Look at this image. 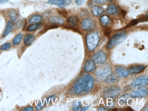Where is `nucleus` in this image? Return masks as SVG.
Wrapping results in <instances>:
<instances>
[{
  "mask_svg": "<svg viewBox=\"0 0 148 111\" xmlns=\"http://www.w3.org/2000/svg\"><path fill=\"white\" fill-rule=\"evenodd\" d=\"M95 84L93 77L87 74L77 80L73 86V93L76 95L88 94L91 92Z\"/></svg>",
  "mask_w": 148,
  "mask_h": 111,
  "instance_id": "1",
  "label": "nucleus"
},
{
  "mask_svg": "<svg viewBox=\"0 0 148 111\" xmlns=\"http://www.w3.org/2000/svg\"><path fill=\"white\" fill-rule=\"evenodd\" d=\"M99 41V32H93L88 34L86 36V45L88 50L92 51L96 48Z\"/></svg>",
  "mask_w": 148,
  "mask_h": 111,
  "instance_id": "2",
  "label": "nucleus"
},
{
  "mask_svg": "<svg viewBox=\"0 0 148 111\" xmlns=\"http://www.w3.org/2000/svg\"><path fill=\"white\" fill-rule=\"evenodd\" d=\"M126 37L127 35L125 32H118L114 35L107 45V49L111 48L119 43H122L126 39Z\"/></svg>",
  "mask_w": 148,
  "mask_h": 111,
  "instance_id": "3",
  "label": "nucleus"
},
{
  "mask_svg": "<svg viewBox=\"0 0 148 111\" xmlns=\"http://www.w3.org/2000/svg\"><path fill=\"white\" fill-rule=\"evenodd\" d=\"M120 88L115 86H110L103 90V95L105 98H115L121 93Z\"/></svg>",
  "mask_w": 148,
  "mask_h": 111,
  "instance_id": "4",
  "label": "nucleus"
},
{
  "mask_svg": "<svg viewBox=\"0 0 148 111\" xmlns=\"http://www.w3.org/2000/svg\"><path fill=\"white\" fill-rule=\"evenodd\" d=\"M111 72V68L110 65H105L99 67L96 73V76L99 80H103L106 78Z\"/></svg>",
  "mask_w": 148,
  "mask_h": 111,
  "instance_id": "5",
  "label": "nucleus"
},
{
  "mask_svg": "<svg viewBox=\"0 0 148 111\" xmlns=\"http://www.w3.org/2000/svg\"><path fill=\"white\" fill-rule=\"evenodd\" d=\"M148 93V88L140 87L133 90L131 92V96L134 98H143L146 96Z\"/></svg>",
  "mask_w": 148,
  "mask_h": 111,
  "instance_id": "6",
  "label": "nucleus"
},
{
  "mask_svg": "<svg viewBox=\"0 0 148 111\" xmlns=\"http://www.w3.org/2000/svg\"><path fill=\"white\" fill-rule=\"evenodd\" d=\"M82 26L84 30L90 31L93 29L95 26V23L93 20L88 18L84 19L82 22Z\"/></svg>",
  "mask_w": 148,
  "mask_h": 111,
  "instance_id": "7",
  "label": "nucleus"
},
{
  "mask_svg": "<svg viewBox=\"0 0 148 111\" xmlns=\"http://www.w3.org/2000/svg\"><path fill=\"white\" fill-rule=\"evenodd\" d=\"M92 59L95 63L97 64H103L106 60V55L103 51H100L95 54Z\"/></svg>",
  "mask_w": 148,
  "mask_h": 111,
  "instance_id": "8",
  "label": "nucleus"
},
{
  "mask_svg": "<svg viewBox=\"0 0 148 111\" xmlns=\"http://www.w3.org/2000/svg\"><path fill=\"white\" fill-rule=\"evenodd\" d=\"M148 78L146 76H141L138 77L131 82L130 86L132 88L136 87L138 86L145 85L148 84Z\"/></svg>",
  "mask_w": 148,
  "mask_h": 111,
  "instance_id": "9",
  "label": "nucleus"
},
{
  "mask_svg": "<svg viewBox=\"0 0 148 111\" xmlns=\"http://www.w3.org/2000/svg\"><path fill=\"white\" fill-rule=\"evenodd\" d=\"M71 0H49L47 4L57 6L61 8H63L66 6H68L71 3Z\"/></svg>",
  "mask_w": 148,
  "mask_h": 111,
  "instance_id": "10",
  "label": "nucleus"
},
{
  "mask_svg": "<svg viewBox=\"0 0 148 111\" xmlns=\"http://www.w3.org/2000/svg\"><path fill=\"white\" fill-rule=\"evenodd\" d=\"M49 22L53 24L62 25L64 23L65 20L63 18L58 16H53L49 19Z\"/></svg>",
  "mask_w": 148,
  "mask_h": 111,
  "instance_id": "11",
  "label": "nucleus"
},
{
  "mask_svg": "<svg viewBox=\"0 0 148 111\" xmlns=\"http://www.w3.org/2000/svg\"><path fill=\"white\" fill-rule=\"evenodd\" d=\"M145 68V66L144 65H135L131 66L128 69L130 74H137L140 73Z\"/></svg>",
  "mask_w": 148,
  "mask_h": 111,
  "instance_id": "12",
  "label": "nucleus"
},
{
  "mask_svg": "<svg viewBox=\"0 0 148 111\" xmlns=\"http://www.w3.org/2000/svg\"><path fill=\"white\" fill-rule=\"evenodd\" d=\"M116 72L118 76L121 77H125L129 76L130 74L128 70L122 66H118L116 68Z\"/></svg>",
  "mask_w": 148,
  "mask_h": 111,
  "instance_id": "13",
  "label": "nucleus"
},
{
  "mask_svg": "<svg viewBox=\"0 0 148 111\" xmlns=\"http://www.w3.org/2000/svg\"><path fill=\"white\" fill-rule=\"evenodd\" d=\"M96 68L95 62L92 60H88L84 65V70L87 73L94 70Z\"/></svg>",
  "mask_w": 148,
  "mask_h": 111,
  "instance_id": "14",
  "label": "nucleus"
},
{
  "mask_svg": "<svg viewBox=\"0 0 148 111\" xmlns=\"http://www.w3.org/2000/svg\"><path fill=\"white\" fill-rule=\"evenodd\" d=\"M100 22L101 25L103 26H107L111 25L112 23L111 19L109 16L104 15L100 19Z\"/></svg>",
  "mask_w": 148,
  "mask_h": 111,
  "instance_id": "15",
  "label": "nucleus"
},
{
  "mask_svg": "<svg viewBox=\"0 0 148 111\" xmlns=\"http://www.w3.org/2000/svg\"><path fill=\"white\" fill-rule=\"evenodd\" d=\"M35 40V36L32 34L26 35L24 39V43L26 46L32 45Z\"/></svg>",
  "mask_w": 148,
  "mask_h": 111,
  "instance_id": "16",
  "label": "nucleus"
},
{
  "mask_svg": "<svg viewBox=\"0 0 148 111\" xmlns=\"http://www.w3.org/2000/svg\"><path fill=\"white\" fill-rule=\"evenodd\" d=\"M43 20V17L40 15H34L30 17L28 21L29 24L39 23Z\"/></svg>",
  "mask_w": 148,
  "mask_h": 111,
  "instance_id": "17",
  "label": "nucleus"
},
{
  "mask_svg": "<svg viewBox=\"0 0 148 111\" xmlns=\"http://www.w3.org/2000/svg\"><path fill=\"white\" fill-rule=\"evenodd\" d=\"M91 12L95 16H99L103 12V9L102 7L99 6H95L91 7Z\"/></svg>",
  "mask_w": 148,
  "mask_h": 111,
  "instance_id": "18",
  "label": "nucleus"
},
{
  "mask_svg": "<svg viewBox=\"0 0 148 111\" xmlns=\"http://www.w3.org/2000/svg\"><path fill=\"white\" fill-rule=\"evenodd\" d=\"M147 19V17H141L140 18L138 19H136L133 20H132L129 24L128 25H127L125 27V28H127L130 27L132 26H134L136 24H137L139 22H144V21H146Z\"/></svg>",
  "mask_w": 148,
  "mask_h": 111,
  "instance_id": "19",
  "label": "nucleus"
},
{
  "mask_svg": "<svg viewBox=\"0 0 148 111\" xmlns=\"http://www.w3.org/2000/svg\"><path fill=\"white\" fill-rule=\"evenodd\" d=\"M14 29V26L12 22L11 21H8L7 22L6 27V29L5 30L4 34L3 35V37H5L8 35Z\"/></svg>",
  "mask_w": 148,
  "mask_h": 111,
  "instance_id": "20",
  "label": "nucleus"
},
{
  "mask_svg": "<svg viewBox=\"0 0 148 111\" xmlns=\"http://www.w3.org/2000/svg\"><path fill=\"white\" fill-rule=\"evenodd\" d=\"M118 78L116 75L113 73H110L106 77L105 82L106 83H112L117 81Z\"/></svg>",
  "mask_w": 148,
  "mask_h": 111,
  "instance_id": "21",
  "label": "nucleus"
},
{
  "mask_svg": "<svg viewBox=\"0 0 148 111\" xmlns=\"http://www.w3.org/2000/svg\"><path fill=\"white\" fill-rule=\"evenodd\" d=\"M118 11L117 8L116 6L114 4L110 5L106 10V12L110 15L117 14L118 13Z\"/></svg>",
  "mask_w": 148,
  "mask_h": 111,
  "instance_id": "22",
  "label": "nucleus"
},
{
  "mask_svg": "<svg viewBox=\"0 0 148 111\" xmlns=\"http://www.w3.org/2000/svg\"><path fill=\"white\" fill-rule=\"evenodd\" d=\"M67 22L69 25L72 26H76L78 22V19L77 17L74 16H71L69 17L67 20Z\"/></svg>",
  "mask_w": 148,
  "mask_h": 111,
  "instance_id": "23",
  "label": "nucleus"
},
{
  "mask_svg": "<svg viewBox=\"0 0 148 111\" xmlns=\"http://www.w3.org/2000/svg\"><path fill=\"white\" fill-rule=\"evenodd\" d=\"M23 38V35L22 33H20L17 35V36L15 37L14 39H13V41H12V44L13 46H17L19 44L20 42L22 39Z\"/></svg>",
  "mask_w": 148,
  "mask_h": 111,
  "instance_id": "24",
  "label": "nucleus"
},
{
  "mask_svg": "<svg viewBox=\"0 0 148 111\" xmlns=\"http://www.w3.org/2000/svg\"><path fill=\"white\" fill-rule=\"evenodd\" d=\"M9 17L11 19V21L15 22L17 20L18 15L16 11L12 10L10 11V12L9 13Z\"/></svg>",
  "mask_w": 148,
  "mask_h": 111,
  "instance_id": "25",
  "label": "nucleus"
},
{
  "mask_svg": "<svg viewBox=\"0 0 148 111\" xmlns=\"http://www.w3.org/2000/svg\"><path fill=\"white\" fill-rule=\"evenodd\" d=\"M129 98V94H125L123 95L122 96H121L119 100H118V103L119 105H123L126 103L127 100L128 98Z\"/></svg>",
  "mask_w": 148,
  "mask_h": 111,
  "instance_id": "26",
  "label": "nucleus"
},
{
  "mask_svg": "<svg viewBox=\"0 0 148 111\" xmlns=\"http://www.w3.org/2000/svg\"><path fill=\"white\" fill-rule=\"evenodd\" d=\"M41 26L40 24L36 23L33 24L32 25L29 26L27 28V31L28 32H33L35 30H37Z\"/></svg>",
  "mask_w": 148,
  "mask_h": 111,
  "instance_id": "27",
  "label": "nucleus"
},
{
  "mask_svg": "<svg viewBox=\"0 0 148 111\" xmlns=\"http://www.w3.org/2000/svg\"><path fill=\"white\" fill-rule=\"evenodd\" d=\"M81 106V103L80 101H75L73 102L72 108L74 111H77L80 109Z\"/></svg>",
  "mask_w": 148,
  "mask_h": 111,
  "instance_id": "28",
  "label": "nucleus"
},
{
  "mask_svg": "<svg viewBox=\"0 0 148 111\" xmlns=\"http://www.w3.org/2000/svg\"><path fill=\"white\" fill-rule=\"evenodd\" d=\"M11 43H6L4 45H2V46H1V47H0V50L2 51H6L10 49L11 48Z\"/></svg>",
  "mask_w": 148,
  "mask_h": 111,
  "instance_id": "29",
  "label": "nucleus"
},
{
  "mask_svg": "<svg viewBox=\"0 0 148 111\" xmlns=\"http://www.w3.org/2000/svg\"><path fill=\"white\" fill-rule=\"evenodd\" d=\"M58 13L63 17H66L68 15V12L66 10H61L58 11Z\"/></svg>",
  "mask_w": 148,
  "mask_h": 111,
  "instance_id": "30",
  "label": "nucleus"
},
{
  "mask_svg": "<svg viewBox=\"0 0 148 111\" xmlns=\"http://www.w3.org/2000/svg\"><path fill=\"white\" fill-rule=\"evenodd\" d=\"M86 0H76V4L77 6H83L85 3Z\"/></svg>",
  "mask_w": 148,
  "mask_h": 111,
  "instance_id": "31",
  "label": "nucleus"
},
{
  "mask_svg": "<svg viewBox=\"0 0 148 111\" xmlns=\"http://www.w3.org/2000/svg\"><path fill=\"white\" fill-rule=\"evenodd\" d=\"M46 104H42V103L40 102L38 103V104L37 105L36 107V109L37 111H38V110H41V109H42L43 108V107L45 106Z\"/></svg>",
  "mask_w": 148,
  "mask_h": 111,
  "instance_id": "32",
  "label": "nucleus"
},
{
  "mask_svg": "<svg viewBox=\"0 0 148 111\" xmlns=\"http://www.w3.org/2000/svg\"><path fill=\"white\" fill-rule=\"evenodd\" d=\"M112 32V30L110 28H107L104 31V35L106 36L109 37L110 36V34Z\"/></svg>",
  "mask_w": 148,
  "mask_h": 111,
  "instance_id": "33",
  "label": "nucleus"
},
{
  "mask_svg": "<svg viewBox=\"0 0 148 111\" xmlns=\"http://www.w3.org/2000/svg\"><path fill=\"white\" fill-rule=\"evenodd\" d=\"M56 96L55 95H52V96H49L48 98H47V102L48 103H50V102H51V101H54L55 100V99L56 98Z\"/></svg>",
  "mask_w": 148,
  "mask_h": 111,
  "instance_id": "34",
  "label": "nucleus"
},
{
  "mask_svg": "<svg viewBox=\"0 0 148 111\" xmlns=\"http://www.w3.org/2000/svg\"><path fill=\"white\" fill-rule=\"evenodd\" d=\"M87 15H88V12L85 10H84L82 11L81 13H80V16L82 17H85V16H87Z\"/></svg>",
  "mask_w": 148,
  "mask_h": 111,
  "instance_id": "35",
  "label": "nucleus"
},
{
  "mask_svg": "<svg viewBox=\"0 0 148 111\" xmlns=\"http://www.w3.org/2000/svg\"><path fill=\"white\" fill-rule=\"evenodd\" d=\"M96 3L99 4H103L106 2V0H94Z\"/></svg>",
  "mask_w": 148,
  "mask_h": 111,
  "instance_id": "36",
  "label": "nucleus"
},
{
  "mask_svg": "<svg viewBox=\"0 0 148 111\" xmlns=\"http://www.w3.org/2000/svg\"><path fill=\"white\" fill-rule=\"evenodd\" d=\"M33 108L32 106H29V107H26L24 109L22 110V111H33Z\"/></svg>",
  "mask_w": 148,
  "mask_h": 111,
  "instance_id": "37",
  "label": "nucleus"
},
{
  "mask_svg": "<svg viewBox=\"0 0 148 111\" xmlns=\"http://www.w3.org/2000/svg\"><path fill=\"white\" fill-rule=\"evenodd\" d=\"M124 111H133V110L131 108V107H127L126 108H125V109H124Z\"/></svg>",
  "mask_w": 148,
  "mask_h": 111,
  "instance_id": "38",
  "label": "nucleus"
},
{
  "mask_svg": "<svg viewBox=\"0 0 148 111\" xmlns=\"http://www.w3.org/2000/svg\"><path fill=\"white\" fill-rule=\"evenodd\" d=\"M88 108V106H85V107H84L82 108L80 110V111H86L87 109Z\"/></svg>",
  "mask_w": 148,
  "mask_h": 111,
  "instance_id": "39",
  "label": "nucleus"
},
{
  "mask_svg": "<svg viewBox=\"0 0 148 111\" xmlns=\"http://www.w3.org/2000/svg\"><path fill=\"white\" fill-rule=\"evenodd\" d=\"M9 0H0V4H3L8 2Z\"/></svg>",
  "mask_w": 148,
  "mask_h": 111,
  "instance_id": "40",
  "label": "nucleus"
},
{
  "mask_svg": "<svg viewBox=\"0 0 148 111\" xmlns=\"http://www.w3.org/2000/svg\"><path fill=\"white\" fill-rule=\"evenodd\" d=\"M98 110L99 111H107V109H105V108H103V107H99V109H98Z\"/></svg>",
  "mask_w": 148,
  "mask_h": 111,
  "instance_id": "41",
  "label": "nucleus"
},
{
  "mask_svg": "<svg viewBox=\"0 0 148 111\" xmlns=\"http://www.w3.org/2000/svg\"><path fill=\"white\" fill-rule=\"evenodd\" d=\"M121 12H122V14L123 15V16H125L126 14V11H125V10H121Z\"/></svg>",
  "mask_w": 148,
  "mask_h": 111,
  "instance_id": "42",
  "label": "nucleus"
},
{
  "mask_svg": "<svg viewBox=\"0 0 148 111\" xmlns=\"http://www.w3.org/2000/svg\"><path fill=\"white\" fill-rule=\"evenodd\" d=\"M109 2H112L113 1H114V0H108Z\"/></svg>",
  "mask_w": 148,
  "mask_h": 111,
  "instance_id": "43",
  "label": "nucleus"
}]
</instances>
